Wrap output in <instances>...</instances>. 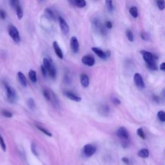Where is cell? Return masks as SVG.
Listing matches in <instances>:
<instances>
[{"label": "cell", "instance_id": "cell-24", "mask_svg": "<svg viewBox=\"0 0 165 165\" xmlns=\"http://www.w3.org/2000/svg\"><path fill=\"white\" fill-rule=\"evenodd\" d=\"M35 127L37 128L40 131H41V132H43L44 134L47 135V136H49V137H52V134L49 130H47V129H45V128H43L42 126H38V125H36Z\"/></svg>", "mask_w": 165, "mask_h": 165}, {"label": "cell", "instance_id": "cell-12", "mask_svg": "<svg viewBox=\"0 0 165 165\" xmlns=\"http://www.w3.org/2000/svg\"><path fill=\"white\" fill-rule=\"evenodd\" d=\"M53 47H54V49L55 51V53L57 55V56L59 58V59H63V53L62 50L61 49L60 47L59 46L58 43L57 41H54L53 43Z\"/></svg>", "mask_w": 165, "mask_h": 165}, {"label": "cell", "instance_id": "cell-23", "mask_svg": "<svg viewBox=\"0 0 165 165\" xmlns=\"http://www.w3.org/2000/svg\"><path fill=\"white\" fill-rule=\"evenodd\" d=\"M45 12L49 17H50L51 20H56V17H55V15L54 14V12L52 11V10H50V8H46L45 10Z\"/></svg>", "mask_w": 165, "mask_h": 165}, {"label": "cell", "instance_id": "cell-2", "mask_svg": "<svg viewBox=\"0 0 165 165\" xmlns=\"http://www.w3.org/2000/svg\"><path fill=\"white\" fill-rule=\"evenodd\" d=\"M4 86H5V93H6L8 101L11 103H15L17 99L16 90H14V88L11 87L8 83H7L6 82H4Z\"/></svg>", "mask_w": 165, "mask_h": 165}, {"label": "cell", "instance_id": "cell-29", "mask_svg": "<svg viewBox=\"0 0 165 165\" xmlns=\"http://www.w3.org/2000/svg\"><path fill=\"white\" fill-rule=\"evenodd\" d=\"M157 5L160 11H163L165 8L164 0H157Z\"/></svg>", "mask_w": 165, "mask_h": 165}, {"label": "cell", "instance_id": "cell-31", "mask_svg": "<svg viewBox=\"0 0 165 165\" xmlns=\"http://www.w3.org/2000/svg\"><path fill=\"white\" fill-rule=\"evenodd\" d=\"M158 117L159 121L161 122H164L165 121V113L163 111H159L158 113Z\"/></svg>", "mask_w": 165, "mask_h": 165}, {"label": "cell", "instance_id": "cell-26", "mask_svg": "<svg viewBox=\"0 0 165 165\" xmlns=\"http://www.w3.org/2000/svg\"><path fill=\"white\" fill-rule=\"evenodd\" d=\"M0 146H1L2 150L4 152H5L7 150V146H6L5 142L4 141V139L3 138V137L1 134H0Z\"/></svg>", "mask_w": 165, "mask_h": 165}, {"label": "cell", "instance_id": "cell-15", "mask_svg": "<svg viewBox=\"0 0 165 165\" xmlns=\"http://www.w3.org/2000/svg\"><path fill=\"white\" fill-rule=\"evenodd\" d=\"M17 77H18V79H19V81L20 82V84L21 85V86L23 87H26L27 81H26V78L25 76L24 75V74H23L21 72H18Z\"/></svg>", "mask_w": 165, "mask_h": 165}, {"label": "cell", "instance_id": "cell-43", "mask_svg": "<svg viewBox=\"0 0 165 165\" xmlns=\"http://www.w3.org/2000/svg\"><path fill=\"white\" fill-rule=\"evenodd\" d=\"M67 1H68L71 5H74V0H67Z\"/></svg>", "mask_w": 165, "mask_h": 165}, {"label": "cell", "instance_id": "cell-21", "mask_svg": "<svg viewBox=\"0 0 165 165\" xmlns=\"http://www.w3.org/2000/svg\"><path fill=\"white\" fill-rule=\"evenodd\" d=\"M74 5L79 8H83L86 6L87 2L85 0H74Z\"/></svg>", "mask_w": 165, "mask_h": 165}, {"label": "cell", "instance_id": "cell-4", "mask_svg": "<svg viewBox=\"0 0 165 165\" xmlns=\"http://www.w3.org/2000/svg\"><path fill=\"white\" fill-rule=\"evenodd\" d=\"M8 31L11 38L14 40L15 43H19L21 41L19 31H18L16 26H14V25H9Z\"/></svg>", "mask_w": 165, "mask_h": 165}, {"label": "cell", "instance_id": "cell-25", "mask_svg": "<svg viewBox=\"0 0 165 165\" xmlns=\"http://www.w3.org/2000/svg\"><path fill=\"white\" fill-rule=\"evenodd\" d=\"M27 105H28L29 108L32 110V111H34L35 108V101L33 98H29L27 101Z\"/></svg>", "mask_w": 165, "mask_h": 165}, {"label": "cell", "instance_id": "cell-42", "mask_svg": "<svg viewBox=\"0 0 165 165\" xmlns=\"http://www.w3.org/2000/svg\"><path fill=\"white\" fill-rule=\"evenodd\" d=\"M153 99L155 101V102H158L159 103V97L157 96H153Z\"/></svg>", "mask_w": 165, "mask_h": 165}, {"label": "cell", "instance_id": "cell-18", "mask_svg": "<svg viewBox=\"0 0 165 165\" xmlns=\"http://www.w3.org/2000/svg\"><path fill=\"white\" fill-rule=\"evenodd\" d=\"M137 155H138V156H139L140 158H147L149 156V151L146 148H143L138 152Z\"/></svg>", "mask_w": 165, "mask_h": 165}, {"label": "cell", "instance_id": "cell-27", "mask_svg": "<svg viewBox=\"0 0 165 165\" xmlns=\"http://www.w3.org/2000/svg\"><path fill=\"white\" fill-rule=\"evenodd\" d=\"M126 37L128 38V40H129V41L130 42H133L134 41V34L133 32L130 31V30H127L126 32Z\"/></svg>", "mask_w": 165, "mask_h": 165}, {"label": "cell", "instance_id": "cell-7", "mask_svg": "<svg viewBox=\"0 0 165 165\" xmlns=\"http://www.w3.org/2000/svg\"><path fill=\"white\" fill-rule=\"evenodd\" d=\"M134 80L137 87L141 89L144 88L145 87L143 77L140 74H139V73H135L134 76Z\"/></svg>", "mask_w": 165, "mask_h": 165}, {"label": "cell", "instance_id": "cell-35", "mask_svg": "<svg viewBox=\"0 0 165 165\" xmlns=\"http://www.w3.org/2000/svg\"><path fill=\"white\" fill-rule=\"evenodd\" d=\"M6 12L3 10H0V17L2 20H5L6 18Z\"/></svg>", "mask_w": 165, "mask_h": 165}, {"label": "cell", "instance_id": "cell-38", "mask_svg": "<svg viewBox=\"0 0 165 165\" xmlns=\"http://www.w3.org/2000/svg\"><path fill=\"white\" fill-rule=\"evenodd\" d=\"M106 27L107 29H112L113 27V25H112V23L111 21H108L106 23Z\"/></svg>", "mask_w": 165, "mask_h": 165}, {"label": "cell", "instance_id": "cell-10", "mask_svg": "<svg viewBox=\"0 0 165 165\" xmlns=\"http://www.w3.org/2000/svg\"><path fill=\"white\" fill-rule=\"evenodd\" d=\"M70 44L72 51L75 54L78 53L79 50V44L76 36H73V37L71 38Z\"/></svg>", "mask_w": 165, "mask_h": 165}, {"label": "cell", "instance_id": "cell-19", "mask_svg": "<svg viewBox=\"0 0 165 165\" xmlns=\"http://www.w3.org/2000/svg\"><path fill=\"white\" fill-rule=\"evenodd\" d=\"M29 76L31 81L32 82H34V83H35V82H37L38 78H37V74H36L35 71L33 70H31L29 72Z\"/></svg>", "mask_w": 165, "mask_h": 165}, {"label": "cell", "instance_id": "cell-37", "mask_svg": "<svg viewBox=\"0 0 165 165\" xmlns=\"http://www.w3.org/2000/svg\"><path fill=\"white\" fill-rule=\"evenodd\" d=\"M41 72H42V74L43 75V76H47V70H46V68L43 67V65H41Z\"/></svg>", "mask_w": 165, "mask_h": 165}, {"label": "cell", "instance_id": "cell-14", "mask_svg": "<svg viewBox=\"0 0 165 165\" xmlns=\"http://www.w3.org/2000/svg\"><path fill=\"white\" fill-rule=\"evenodd\" d=\"M65 94L68 99H70L72 101H74L80 102L81 101V98L80 97L78 96L77 95H76L75 94H74L73 92H71L67 91L65 92Z\"/></svg>", "mask_w": 165, "mask_h": 165}, {"label": "cell", "instance_id": "cell-3", "mask_svg": "<svg viewBox=\"0 0 165 165\" xmlns=\"http://www.w3.org/2000/svg\"><path fill=\"white\" fill-rule=\"evenodd\" d=\"M43 62V67L49 72L50 76L52 78L54 79L56 76V70L51 61L47 58H44Z\"/></svg>", "mask_w": 165, "mask_h": 165}, {"label": "cell", "instance_id": "cell-9", "mask_svg": "<svg viewBox=\"0 0 165 165\" xmlns=\"http://www.w3.org/2000/svg\"><path fill=\"white\" fill-rule=\"evenodd\" d=\"M116 135L117 137H119L120 138H121L123 140L128 139V137H129L127 129L124 126H121L119 128L117 132H116Z\"/></svg>", "mask_w": 165, "mask_h": 165}, {"label": "cell", "instance_id": "cell-34", "mask_svg": "<svg viewBox=\"0 0 165 165\" xmlns=\"http://www.w3.org/2000/svg\"><path fill=\"white\" fill-rule=\"evenodd\" d=\"M10 3L12 7L14 8H15L17 5L20 4L19 0H10Z\"/></svg>", "mask_w": 165, "mask_h": 165}, {"label": "cell", "instance_id": "cell-33", "mask_svg": "<svg viewBox=\"0 0 165 165\" xmlns=\"http://www.w3.org/2000/svg\"><path fill=\"white\" fill-rule=\"evenodd\" d=\"M2 114L7 118H11L12 117V114L11 112L6 111V110H3L2 111Z\"/></svg>", "mask_w": 165, "mask_h": 165}, {"label": "cell", "instance_id": "cell-6", "mask_svg": "<svg viewBox=\"0 0 165 165\" xmlns=\"http://www.w3.org/2000/svg\"><path fill=\"white\" fill-rule=\"evenodd\" d=\"M83 152L87 157H91L96 153V148L90 144H87L84 146Z\"/></svg>", "mask_w": 165, "mask_h": 165}, {"label": "cell", "instance_id": "cell-32", "mask_svg": "<svg viewBox=\"0 0 165 165\" xmlns=\"http://www.w3.org/2000/svg\"><path fill=\"white\" fill-rule=\"evenodd\" d=\"M43 96L45 97V98L47 99V101H50V97H51V92H49L47 90H44L43 92Z\"/></svg>", "mask_w": 165, "mask_h": 165}, {"label": "cell", "instance_id": "cell-20", "mask_svg": "<svg viewBox=\"0 0 165 165\" xmlns=\"http://www.w3.org/2000/svg\"><path fill=\"white\" fill-rule=\"evenodd\" d=\"M129 12L130 15L134 18H137L138 17V10H137V8L136 7H130L129 9Z\"/></svg>", "mask_w": 165, "mask_h": 165}, {"label": "cell", "instance_id": "cell-36", "mask_svg": "<svg viewBox=\"0 0 165 165\" xmlns=\"http://www.w3.org/2000/svg\"><path fill=\"white\" fill-rule=\"evenodd\" d=\"M113 103L115 105H120L121 104V101L116 98V97H114L113 99Z\"/></svg>", "mask_w": 165, "mask_h": 165}, {"label": "cell", "instance_id": "cell-1", "mask_svg": "<svg viewBox=\"0 0 165 165\" xmlns=\"http://www.w3.org/2000/svg\"><path fill=\"white\" fill-rule=\"evenodd\" d=\"M140 52L144 61L146 62L147 67L152 70H157L158 66L156 64V59L158 58L151 52L146 50H141Z\"/></svg>", "mask_w": 165, "mask_h": 165}, {"label": "cell", "instance_id": "cell-28", "mask_svg": "<svg viewBox=\"0 0 165 165\" xmlns=\"http://www.w3.org/2000/svg\"><path fill=\"white\" fill-rule=\"evenodd\" d=\"M137 134L139 137H140L142 139H146V135H145V134H144L142 128H138V129H137Z\"/></svg>", "mask_w": 165, "mask_h": 165}, {"label": "cell", "instance_id": "cell-22", "mask_svg": "<svg viewBox=\"0 0 165 165\" xmlns=\"http://www.w3.org/2000/svg\"><path fill=\"white\" fill-rule=\"evenodd\" d=\"M105 4L108 11L110 12H112L114 10V5L112 0H105Z\"/></svg>", "mask_w": 165, "mask_h": 165}, {"label": "cell", "instance_id": "cell-16", "mask_svg": "<svg viewBox=\"0 0 165 165\" xmlns=\"http://www.w3.org/2000/svg\"><path fill=\"white\" fill-rule=\"evenodd\" d=\"M110 108L107 105H102L99 107V112L103 116H107L109 114Z\"/></svg>", "mask_w": 165, "mask_h": 165}, {"label": "cell", "instance_id": "cell-5", "mask_svg": "<svg viewBox=\"0 0 165 165\" xmlns=\"http://www.w3.org/2000/svg\"><path fill=\"white\" fill-rule=\"evenodd\" d=\"M58 21H59V26H60V29H61L62 32L64 34L67 35L70 31V28H69L68 25L67 24V23L65 20V19L63 18L62 17H58Z\"/></svg>", "mask_w": 165, "mask_h": 165}, {"label": "cell", "instance_id": "cell-40", "mask_svg": "<svg viewBox=\"0 0 165 165\" xmlns=\"http://www.w3.org/2000/svg\"><path fill=\"white\" fill-rule=\"evenodd\" d=\"M121 160H122V161L123 163H125L126 164H130V161H129V159H128L127 158H123Z\"/></svg>", "mask_w": 165, "mask_h": 165}, {"label": "cell", "instance_id": "cell-11", "mask_svg": "<svg viewBox=\"0 0 165 165\" xmlns=\"http://www.w3.org/2000/svg\"><path fill=\"white\" fill-rule=\"evenodd\" d=\"M92 50L97 56L100 58L101 59H106L108 58L107 56H106V52H104L102 50H101L99 48H97V47H92L91 49Z\"/></svg>", "mask_w": 165, "mask_h": 165}, {"label": "cell", "instance_id": "cell-8", "mask_svg": "<svg viewBox=\"0 0 165 165\" xmlns=\"http://www.w3.org/2000/svg\"><path fill=\"white\" fill-rule=\"evenodd\" d=\"M81 61L84 65L88 67L94 66L96 62L93 56H90V55H86V56H84L82 58Z\"/></svg>", "mask_w": 165, "mask_h": 165}, {"label": "cell", "instance_id": "cell-17", "mask_svg": "<svg viewBox=\"0 0 165 165\" xmlns=\"http://www.w3.org/2000/svg\"><path fill=\"white\" fill-rule=\"evenodd\" d=\"M14 8L16 10V12L17 18L19 20H21L23 16V9H22L20 4L17 5Z\"/></svg>", "mask_w": 165, "mask_h": 165}, {"label": "cell", "instance_id": "cell-13", "mask_svg": "<svg viewBox=\"0 0 165 165\" xmlns=\"http://www.w3.org/2000/svg\"><path fill=\"white\" fill-rule=\"evenodd\" d=\"M80 81H81V84L82 87H83L84 88L88 87L90 84L89 78L85 74H82L80 76Z\"/></svg>", "mask_w": 165, "mask_h": 165}, {"label": "cell", "instance_id": "cell-39", "mask_svg": "<svg viewBox=\"0 0 165 165\" xmlns=\"http://www.w3.org/2000/svg\"><path fill=\"white\" fill-rule=\"evenodd\" d=\"M31 149H32V151L33 153H34L35 155H38V153H37V151L35 150V146L34 144H32Z\"/></svg>", "mask_w": 165, "mask_h": 165}, {"label": "cell", "instance_id": "cell-41", "mask_svg": "<svg viewBox=\"0 0 165 165\" xmlns=\"http://www.w3.org/2000/svg\"><path fill=\"white\" fill-rule=\"evenodd\" d=\"M160 69L162 71H165V63H162L160 65Z\"/></svg>", "mask_w": 165, "mask_h": 165}, {"label": "cell", "instance_id": "cell-30", "mask_svg": "<svg viewBox=\"0 0 165 165\" xmlns=\"http://www.w3.org/2000/svg\"><path fill=\"white\" fill-rule=\"evenodd\" d=\"M141 37L143 40L144 41H148L150 40V35L148 33L146 32H141Z\"/></svg>", "mask_w": 165, "mask_h": 165}]
</instances>
